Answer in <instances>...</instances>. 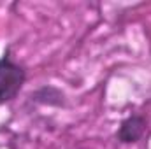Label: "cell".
Returning a JSON list of instances; mask_svg holds the SVG:
<instances>
[{"label":"cell","instance_id":"1","mask_svg":"<svg viewBox=\"0 0 151 149\" xmlns=\"http://www.w3.org/2000/svg\"><path fill=\"white\" fill-rule=\"evenodd\" d=\"M25 77H27L25 70L9 58V51H7L0 58V104L12 100L19 93Z\"/></svg>","mask_w":151,"mask_h":149},{"label":"cell","instance_id":"2","mask_svg":"<svg viewBox=\"0 0 151 149\" xmlns=\"http://www.w3.org/2000/svg\"><path fill=\"white\" fill-rule=\"evenodd\" d=\"M146 130V123L141 116H132L127 121H123L119 132H118V139L121 142H135L142 137Z\"/></svg>","mask_w":151,"mask_h":149}]
</instances>
